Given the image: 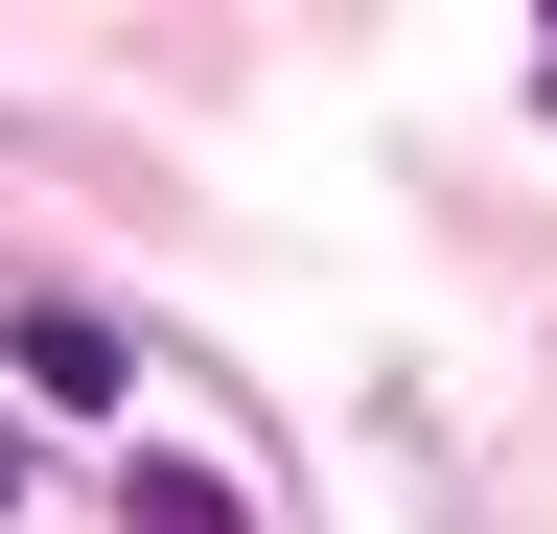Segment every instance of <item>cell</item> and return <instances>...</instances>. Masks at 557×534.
Returning <instances> with one entry per match:
<instances>
[{
  "label": "cell",
  "instance_id": "7a4b0ae2",
  "mask_svg": "<svg viewBox=\"0 0 557 534\" xmlns=\"http://www.w3.org/2000/svg\"><path fill=\"white\" fill-rule=\"evenodd\" d=\"M116 534H233V488L209 464H116Z\"/></svg>",
  "mask_w": 557,
  "mask_h": 534
},
{
  "label": "cell",
  "instance_id": "6da1fadb",
  "mask_svg": "<svg viewBox=\"0 0 557 534\" xmlns=\"http://www.w3.org/2000/svg\"><path fill=\"white\" fill-rule=\"evenodd\" d=\"M24 395H116V325L94 302H24Z\"/></svg>",
  "mask_w": 557,
  "mask_h": 534
},
{
  "label": "cell",
  "instance_id": "3957f363",
  "mask_svg": "<svg viewBox=\"0 0 557 534\" xmlns=\"http://www.w3.org/2000/svg\"><path fill=\"white\" fill-rule=\"evenodd\" d=\"M0 488H24V442H0Z\"/></svg>",
  "mask_w": 557,
  "mask_h": 534
}]
</instances>
